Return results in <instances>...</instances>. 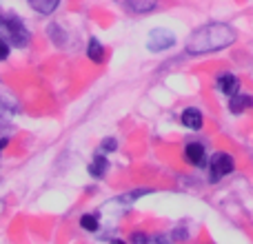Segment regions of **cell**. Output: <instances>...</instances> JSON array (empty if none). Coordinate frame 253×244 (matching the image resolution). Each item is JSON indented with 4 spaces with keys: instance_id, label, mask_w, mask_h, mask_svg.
<instances>
[{
    "instance_id": "6da1fadb",
    "label": "cell",
    "mask_w": 253,
    "mask_h": 244,
    "mask_svg": "<svg viewBox=\"0 0 253 244\" xmlns=\"http://www.w3.org/2000/svg\"><path fill=\"white\" fill-rule=\"evenodd\" d=\"M238 40V31L227 22H209V25L196 29L187 40V53L189 56H205V53L222 51L231 47Z\"/></svg>"
},
{
    "instance_id": "7a4b0ae2",
    "label": "cell",
    "mask_w": 253,
    "mask_h": 244,
    "mask_svg": "<svg viewBox=\"0 0 253 244\" xmlns=\"http://www.w3.org/2000/svg\"><path fill=\"white\" fill-rule=\"evenodd\" d=\"M0 36L7 38L11 47H18V49L27 47L31 42L29 29H27V25L18 16H2V20H0Z\"/></svg>"
},
{
    "instance_id": "3957f363",
    "label": "cell",
    "mask_w": 253,
    "mask_h": 244,
    "mask_svg": "<svg viewBox=\"0 0 253 244\" xmlns=\"http://www.w3.org/2000/svg\"><path fill=\"white\" fill-rule=\"evenodd\" d=\"M236 171V160L231 153L227 151H215L209 160V180L211 182H220L222 178H227L229 173Z\"/></svg>"
},
{
    "instance_id": "277c9868",
    "label": "cell",
    "mask_w": 253,
    "mask_h": 244,
    "mask_svg": "<svg viewBox=\"0 0 253 244\" xmlns=\"http://www.w3.org/2000/svg\"><path fill=\"white\" fill-rule=\"evenodd\" d=\"M175 44V36L171 34L169 29L165 27H158V29H151L149 31V38H147V49L153 53H160V51H167Z\"/></svg>"
},
{
    "instance_id": "5b68a950",
    "label": "cell",
    "mask_w": 253,
    "mask_h": 244,
    "mask_svg": "<svg viewBox=\"0 0 253 244\" xmlns=\"http://www.w3.org/2000/svg\"><path fill=\"white\" fill-rule=\"evenodd\" d=\"M213 87H215V91H220L222 96L231 98V96H236V93H240L242 82H240V78H238L236 74H231V71H222V74L215 76Z\"/></svg>"
},
{
    "instance_id": "8992f818",
    "label": "cell",
    "mask_w": 253,
    "mask_h": 244,
    "mask_svg": "<svg viewBox=\"0 0 253 244\" xmlns=\"http://www.w3.org/2000/svg\"><path fill=\"white\" fill-rule=\"evenodd\" d=\"M184 162L191 166H196V169H202V166L207 164V149L202 142H196V140H191V142L184 144Z\"/></svg>"
},
{
    "instance_id": "52a82bcc",
    "label": "cell",
    "mask_w": 253,
    "mask_h": 244,
    "mask_svg": "<svg viewBox=\"0 0 253 244\" xmlns=\"http://www.w3.org/2000/svg\"><path fill=\"white\" fill-rule=\"evenodd\" d=\"M180 124L189 131H200L205 126V116L198 107H187V109L180 114Z\"/></svg>"
},
{
    "instance_id": "ba28073f",
    "label": "cell",
    "mask_w": 253,
    "mask_h": 244,
    "mask_svg": "<svg viewBox=\"0 0 253 244\" xmlns=\"http://www.w3.org/2000/svg\"><path fill=\"white\" fill-rule=\"evenodd\" d=\"M87 171H89V175H91L93 180L105 178L107 171H109V160H107L105 151H98L96 156L91 158V162L87 164Z\"/></svg>"
},
{
    "instance_id": "9c48e42d",
    "label": "cell",
    "mask_w": 253,
    "mask_h": 244,
    "mask_svg": "<svg viewBox=\"0 0 253 244\" xmlns=\"http://www.w3.org/2000/svg\"><path fill=\"white\" fill-rule=\"evenodd\" d=\"M123 7L133 16H142V13H151L158 7L156 0H123Z\"/></svg>"
},
{
    "instance_id": "30bf717a",
    "label": "cell",
    "mask_w": 253,
    "mask_h": 244,
    "mask_svg": "<svg viewBox=\"0 0 253 244\" xmlns=\"http://www.w3.org/2000/svg\"><path fill=\"white\" fill-rule=\"evenodd\" d=\"M247 109H253V96H249V93H236V96L229 98V111L233 116L245 114Z\"/></svg>"
},
{
    "instance_id": "8fae6325",
    "label": "cell",
    "mask_w": 253,
    "mask_h": 244,
    "mask_svg": "<svg viewBox=\"0 0 253 244\" xmlns=\"http://www.w3.org/2000/svg\"><path fill=\"white\" fill-rule=\"evenodd\" d=\"M87 58L91 62H96V65H102V62H105V58H107V49H105V44L100 42V40L98 38H89V42H87Z\"/></svg>"
},
{
    "instance_id": "7c38bea8",
    "label": "cell",
    "mask_w": 253,
    "mask_h": 244,
    "mask_svg": "<svg viewBox=\"0 0 253 244\" xmlns=\"http://www.w3.org/2000/svg\"><path fill=\"white\" fill-rule=\"evenodd\" d=\"M29 7L40 16H51L60 7V0H29Z\"/></svg>"
},
{
    "instance_id": "4fadbf2b",
    "label": "cell",
    "mask_w": 253,
    "mask_h": 244,
    "mask_svg": "<svg viewBox=\"0 0 253 244\" xmlns=\"http://www.w3.org/2000/svg\"><path fill=\"white\" fill-rule=\"evenodd\" d=\"M80 229L89 233H96L100 229V213H84L80 215Z\"/></svg>"
},
{
    "instance_id": "5bb4252c",
    "label": "cell",
    "mask_w": 253,
    "mask_h": 244,
    "mask_svg": "<svg viewBox=\"0 0 253 244\" xmlns=\"http://www.w3.org/2000/svg\"><path fill=\"white\" fill-rule=\"evenodd\" d=\"M47 34H49V38L53 40V44H56V47H65V42H67V31L62 29L60 25L51 22V25L47 27Z\"/></svg>"
},
{
    "instance_id": "9a60e30c",
    "label": "cell",
    "mask_w": 253,
    "mask_h": 244,
    "mask_svg": "<svg viewBox=\"0 0 253 244\" xmlns=\"http://www.w3.org/2000/svg\"><path fill=\"white\" fill-rule=\"evenodd\" d=\"M116 149H118V140L116 138H105L100 142V151H105V153H114Z\"/></svg>"
},
{
    "instance_id": "2e32d148",
    "label": "cell",
    "mask_w": 253,
    "mask_h": 244,
    "mask_svg": "<svg viewBox=\"0 0 253 244\" xmlns=\"http://www.w3.org/2000/svg\"><path fill=\"white\" fill-rule=\"evenodd\" d=\"M9 53H11V44H9L7 38H2V36H0V62L7 60Z\"/></svg>"
},
{
    "instance_id": "e0dca14e",
    "label": "cell",
    "mask_w": 253,
    "mask_h": 244,
    "mask_svg": "<svg viewBox=\"0 0 253 244\" xmlns=\"http://www.w3.org/2000/svg\"><path fill=\"white\" fill-rule=\"evenodd\" d=\"M11 114H13V107L9 105V102H4L2 98H0V120L7 118V116H11Z\"/></svg>"
},
{
    "instance_id": "ac0fdd59",
    "label": "cell",
    "mask_w": 253,
    "mask_h": 244,
    "mask_svg": "<svg viewBox=\"0 0 253 244\" xmlns=\"http://www.w3.org/2000/svg\"><path fill=\"white\" fill-rule=\"evenodd\" d=\"M151 240V238L147 236V233H140V231H135V233H131V242H149Z\"/></svg>"
},
{
    "instance_id": "d6986e66",
    "label": "cell",
    "mask_w": 253,
    "mask_h": 244,
    "mask_svg": "<svg viewBox=\"0 0 253 244\" xmlns=\"http://www.w3.org/2000/svg\"><path fill=\"white\" fill-rule=\"evenodd\" d=\"M171 238H175V240H184V238H187V231H173Z\"/></svg>"
},
{
    "instance_id": "ffe728a7",
    "label": "cell",
    "mask_w": 253,
    "mask_h": 244,
    "mask_svg": "<svg viewBox=\"0 0 253 244\" xmlns=\"http://www.w3.org/2000/svg\"><path fill=\"white\" fill-rule=\"evenodd\" d=\"M9 144V138H4V135H0V151H2L4 147Z\"/></svg>"
},
{
    "instance_id": "44dd1931",
    "label": "cell",
    "mask_w": 253,
    "mask_h": 244,
    "mask_svg": "<svg viewBox=\"0 0 253 244\" xmlns=\"http://www.w3.org/2000/svg\"><path fill=\"white\" fill-rule=\"evenodd\" d=\"M0 20H2V11H0Z\"/></svg>"
}]
</instances>
